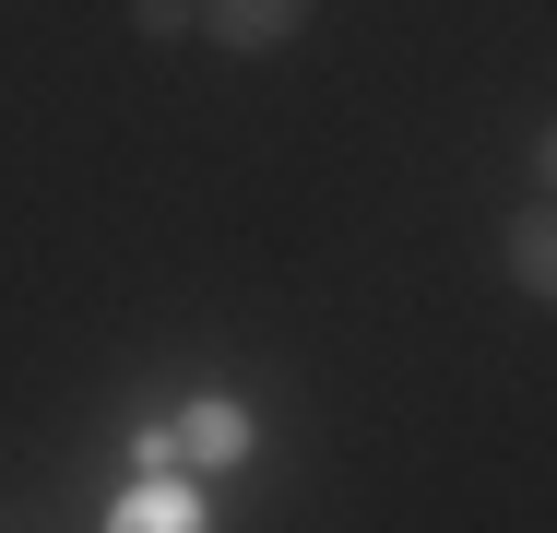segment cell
Returning a JSON list of instances; mask_svg holds the SVG:
<instances>
[{
	"label": "cell",
	"mask_w": 557,
	"mask_h": 533,
	"mask_svg": "<svg viewBox=\"0 0 557 533\" xmlns=\"http://www.w3.org/2000/svg\"><path fill=\"white\" fill-rule=\"evenodd\" d=\"M202 36L225 60H273V48L309 36V0H202Z\"/></svg>",
	"instance_id": "1"
},
{
	"label": "cell",
	"mask_w": 557,
	"mask_h": 533,
	"mask_svg": "<svg viewBox=\"0 0 557 533\" xmlns=\"http://www.w3.org/2000/svg\"><path fill=\"white\" fill-rule=\"evenodd\" d=\"M498 273H510L534 309H557V202H546V190H534V202L498 225Z\"/></svg>",
	"instance_id": "2"
},
{
	"label": "cell",
	"mask_w": 557,
	"mask_h": 533,
	"mask_svg": "<svg viewBox=\"0 0 557 533\" xmlns=\"http://www.w3.org/2000/svg\"><path fill=\"white\" fill-rule=\"evenodd\" d=\"M249 438H261V426H249V404H237V392H202V404L178 416V462L225 474V462H249Z\"/></svg>",
	"instance_id": "3"
},
{
	"label": "cell",
	"mask_w": 557,
	"mask_h": 533,
	"mask_svg": "<svg viewBox=\"0 0 557 533\" xmlns=\"http://www.w3.org/2000/svg\"><path fill=\"white\" fill-rule=\"evenodd\" d=\"M108 533H202V486H190V474H143L108 510Z\"/></svg>",
	"instance_id": "4"
},
{
	"label": "cell",
	"mask_w": 557,
	"mask_h": 533,
	"mask_svg": "<svg viewBox=\"0 0 557 533\" xmlns=\"http://www.w3.org/2000/svg\"><path fill=\"white\" fill-rule=\"evenodd\" d=\"M143 36H202V0H131Z\"/></svg>",
	"instance_id": "5"
},
{
	"label": "cell",
	"mask_w": 557,
	"mask_h": 533,
	"mask_svg": "<svg viewBox=\"0 0 557 533\" xmlns=\"http://www.w3.org/2000/svg\"><path fill=\"white\" fill-rule=\"evenodd\" d=\"M131 474H178V426H131Z\"/></svg>",
	"instance_id": "6"
},
{
	"label": "cell",
	"mask_w": 557,
	"mask_h": 533,
	"mask_svg": "<svg viewBox=\"0 0 557 533\" xmlns=\"http://www.w3.org/2000/svg\"><path fill=\"white\" fill-rule=\"evenodd\" d=\"M534 190L557 202V119H546V142H534Z\"/></svg>",
	"instance_id": "7"
}]
</instances>
